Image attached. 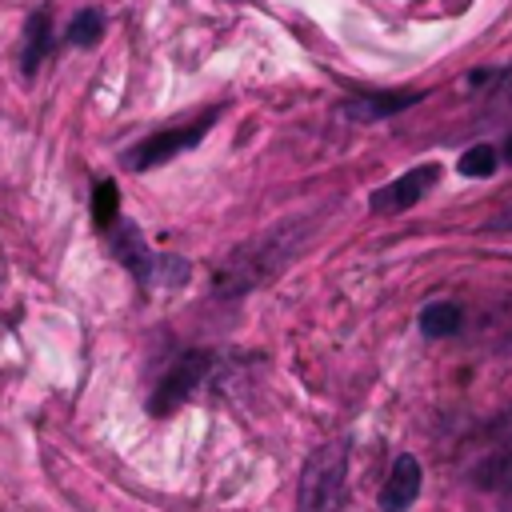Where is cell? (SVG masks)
I'll return each instance as SVG.
<instances>
[{"instance_id":"cell-4","label":"cell","mask_w":512,"mask_h":512,"mask_svg":"<svg viewBox=\"0 0 512 512\" xmlns=\"http://www.w3.org/2000/svg\"><path fill=\"white\" fill-rule=\"evenodd\" d=\"M208 368H212V352H204V348H188L184 356H176V364L164 372V380H160L156 392L148 396V412H152V416L176 412V408L196 392V384H204Z\"/></svg>"},{"instance_id":"cell-9","label":"cell","mask_w":512,"mask_h":512,"mask_svg":"<svg viewBox=\"0 0 512 512\" xmlns=\"http://www.w3.org/2000/svg\"><path fill=\"white\" fill-rule=\"evenodd\" d=\"M48 52H52V16H48V8H36V12L24 20V36H20V72L32 76Z\"/></svg>"},{"instance_id":"cell-10","label":"cell","mask_w":512,"mask_h":512,"mask_svg":"<svg viewBox=\"0 0 512 512\" xmlns=\"http://www.w3.org/2000/svg\"><path fill=\"white\" fill-rule=\"evenodd\" d=\"M460 328H464V312H460V304H452V300H436V304H428V308L420 312V332L432 336V340L456 336Z\"/></svg>"},{"instance_id":"cell-14","label":"cell","mask_w":512,"mask_h":512,"mask_svg":"<svg viewBox=\"0 0 512 512\" xmlns=\"http://www.w3.org/2000/svg\"><path fill=\"white\" fill-rule=\"evenodd\" d=\"M188 280V264L176 256H152V280L148 284H184Z\"/></svg>"},{"instance_id":"cell-3","label":"cell","mask_w":512,"mask_h":512,"mask_svg":"<svg viewBox=\"0 0 512 512\" xmlns=\"http://www.w3.org/2000/svg\"><path fill=\"white\" fill-rule=\"evenodd\" d=\"M216 108L212 112H204V116H196L192 124H184V128H164V132H152V136H144L140 144H132L128 152H124V164L132 168V172H144V168H156V164H164V160H172V156H180V152H188V148H196L200 140H204V132L216 124Z\"/></svg>"},{"instance_id":"cell-8","label":"cell","mask_w":512,"mask_h":512,"mask_svg":"<svg viewBox=\"0 0 512 512\" xmlns=\"http://www.w3.org/2000/svg\"><path fill=\"white\" fill-rule=\"evenodd\" d=\"M420 480H424L420 460H416L412 452H400V456L392 460L388 480H384L380 512H404V508H412V504H416V496H420Z\"/></svg>"},{"instance_id":"cell-5","label":"cell","mask_w":512,"mask_h":512,"mask_svg":"<svg viewBox=\"0 0 512 512\" xmlns=\"http://www.w3.org/2000/svg\"><path fill=\"white\" fill-rule=\"evenodd\" d=\"M436 180H440V164H416V168H408L404 176H396V180H388L384 188H376L368 204H372V212H380V216L404 212V208H412Z\"/></svg>"},{"instance_id":"cell-6","label":"cell","mask_w":512,"mask_h":512,"mask_svg":"<svg viewBox=\"0 0 512 512\" xmlns=\"http://www.w3.org/2000/svg\"><path fill=\"white\" fill-rule=\"evenodd\" d=\"M108 244H112V256L140 280V284H148L152 280V252H148V244H144V232L132 224V220H112L108 224Z\"/></svg>"},{"instance_id":"cell-12","label":"cell","mask_w":512,"mask_h":512,"mask_svg":"<svg viewBox=\"0 0 512 512\" xmlns=\"http://www.w3.org/2000/svg\"><path fill=\"white\" fill-rule=\"evenodd\" d=\"M496 148L492 144H472L460 160H456V168H460V176H472V180H484V176H492L496 172Z\"/></svg>"},{"instance_id":"cell-15","label":"cell","mask_w":512,"mask_h":512,"mask_svg":"<svg viewBox=\"0 0 512 512\" xmlns=\"http://www.w3.org/2000/svg\"><path fill=\"white\" fill-rule=\"evenodd\" d=\"M500 156H504V160L512 164V136H508V144H504V152H500Z\"/></svg>"},{"instance_id":"cell-13","label":"cell","mask_w":512,"mask_h":512,"mask_svg":"<svg viewBox=\"0 0 512 512\" xmlns=\"http://www.w3.org/2000/svg\"><path fill=\"white\" fill-rule=\"evenodd\" d=\"M116 216H120V192H116L112 180H100L96 192H92V220H96L100 228H108Z\"/></svg>"},{"instance_id":"cell-1","label":"cell","mask_w":512,"mask_h":512,"mask_svg":"<svg viewBox=\"0 0 512 512\" xmlns=\"http://www.w3.org/2000/svg\"><path fill=\"white\" fill-rule=\"evenodd\" d=\"M344 472H348V448L344 444H320L304 468H300V512H344Z\"/></svg>"},{"instance_id":"cell-11","label":"cell","mask_w":512,"mask_h":512,"mask_svg":"<svg viewBox=\"0 0 512 512\" xmlns=\"http://www.w3.org/2000/svg\"><path fill=\"white\" fill-rule=\"evenodd\" d=\"M104 12L100 8H84V12H76L72 20H68V32H64V40L72 44V48H92V44H100V36H104Z\"/></svg>"},{"instance_id":"cell-7","label":"cell","mask_w":512,"mask_h":512,"mask_svg":"<svg viewBox=\"0 0 512 512\" xmlns=\"http://www.w3.org/2000/svg\"><path fill=\"white\" fill-rule=\"evenodd\" d=\"M424 92H364V96H352L340 104V116L344 120H356V124H376V120H388L412 104H420Z\"/></svg>"},{"instance_id":"cell-2","label":"cell","mask_w":512,"mask_h":512,"mask_svg":"<svg viewBox=\"0 0 512 512\" xmlns=\"http://www.w3.org/2000/svg\"><path fill=\"white\" fill-rule=\"evenodd\" d=\"M292 244H280V236H260L252 244H244L240 252H232L216 276V288L220 296H240L248 288H256L268 272H276L284 260H288Z\"/></svg>"}]
</instances>
